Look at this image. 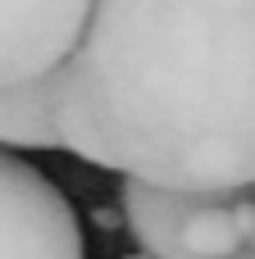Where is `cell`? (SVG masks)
I'll return each instance as SVG.
<instances>
[{
	"instance_id": "3957f363",
	"label": "cell",
	"mask_w": 255,
	"mask_h": 259,
	"mask_svg": "<svg viewBox=\"0 0 255 259\" xmlns=\"http://www.w3.org/2000/svg\"><path fill=\"white\" fill-rule=\"evenodd\" d=\"M0 259H87L68 196L0 146Z\"/></svg>"
},
{
	"instance_id": "7a4b0ae2",
	"label": "cell",
	"mask_w": 255,
	"mask_h": 259,
	"mask_svg": "<svg viewBox=\"0 0 255 259\" xmlns=\"http://www.w3.org/2000/svg\"><path fill=\"white\" fill-rule=\"evenodd\" d=\"M119 205L146 259H251L255 255V182L178 191L123 178Z\"/></svg>"
},
{
	"instance_id": "277c9868",
	"label": "cell",
	"mask_w": 255,
	"mask_h": 259,
	"mask_svg": "<svg viewBox=\"0 0 255 259\" xmlns=\"http://www.w3.org/2000/svg\"><path fill=\"white\" fill-rule=\"evenodd\" d=\"M91 0H0V87L55 73L82 27Z\"/></svg>"
},
{
	"instance_id": "5b68a950",
	"label": "cell",
	"mask_w": 255,
	"mask_h": 259,
	"mask_svg": "<svg viewBox=\"0 0 255 259\" xmlns=\"http://www.w3.org/2000/svg\"><path fill=\"white\" fill-rule=\"evenodd\" d=\"M0 146L5 150H64L55 123V73L0 87Z\"/></svg>"
},
{
	"instance_id": "8992f818",
	"label": "cell",
	"mask_w": 255,
	"mask_h": 259,
	"mask_svg": "<svg viewBox=\"0 0 255 259\" xmlns=\"http://www.w3.org/2000/svg\"><path fill=\"white\" fill-rule=\"evenodd\" d=\"M251 259H255V255H251Z\"/></svg>"
},
{
	"instance_id": "6da1fadb",
	"label": "cell",
	"mask_w": 255,
	"mask_h": 259,
	"mask_svg": "<svg viewBox=\"0 0 255 259\" xmlns=\"http://www.w3.org/2000/svg\"><path fill=\"white\" fill-rule=\"evenodd\" d=\"M64 150L178 191L255 182V0H91L55 68Z\"/></svg>"
}]
</instances>
